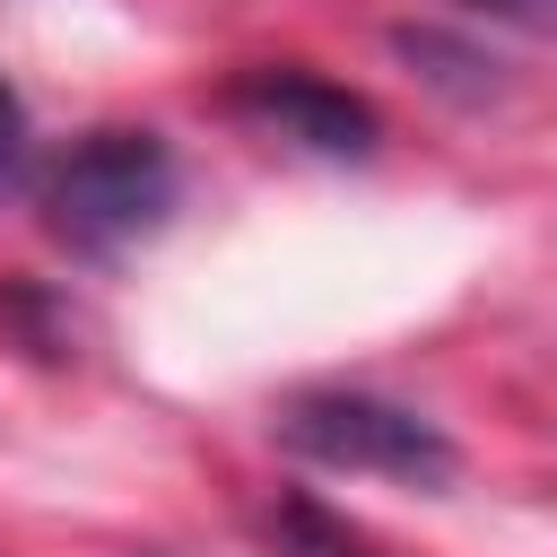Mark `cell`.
I'll use <instances>...</instances> for the list:
<instances>
[{
	"mask_svg": "<svg viewBox=\"0 0 557 557\" xmlns=\"http://www.w3.org/2000/svg\"><path fill=\"white\" fill-rule=\"evenodd\" d=\"M183 200V165L157 131H87L52 174H44V226L78 252V261H122L131 244H148Z\"/></svg>",
	"mask_w": 557,
	"mask_h": 557,
	"instance_id": "cell-1",
	"label": "cell"
},
{
	"mask_svg": "<svg viewBox=\"0 0 557 557\" xmlns=\"http://www.w3.org/2000/svg\"><path fill=\"white\" fill-rule=\"evenodd\" d=\"M270 435L313 461V470H348V479H392V487H453L461 453L453 435L409 409V400H383V392H348V383H313V392H287L270 409Z\"/></svg>",
	"mask_w": 557,
	"mask_h": 557,
	"instance_id": "cell-2",
	"label": "cell"
},
{
	"mask_svg": "<svg viewBox=\"0 0 557 557\" xmlns=\"http://www.w3.org/2000/svg\"><path fill=\"white\" fill-rule=\"evenodd\" d=\"M226 113H244L252 131H278V139H296V148H313V157H374V139H383V122H374L366 96H348V87L296 70V61L244 70V78L226 87Z\"/></svg>",
	"mask_w": 557,
	"mask_h": 557,
	"instance_id": "cell-3",
	"label": "cell"
},
{
	"mask_svg": "<svg viewBox=\"0 0 557 557\" xmlns=\"http://www.w3.org/2000/svg\"><path fill=\"white\" fill-rule=\"evenodd\" d=\"M252 531H261L278 557H374V540H366L357 522H339L331 505H313V496H278V505H261Z\"/></svg>",
	"mask_w": 557,
	"mask_h": 557,
	"instance_id": "cell-4",
	"label": "cell"
},
{
	"mask_svg": "<svg viewBox=\"0 0 557 557\" xmlns=\"http://www.w3.org/2000/svg\"><path fill=\"white\" fill-rule=\"evenodd\" d=\"M461 9L505 17V26H522V35H548V26H557V0H461Z\"/></svg>",
	"mask_w": 557,
	"mask_h": 557,
	"instance_id": "cell-5",
	"label": "cell"
},
{
	"mask_svg": "<svg viewBox=\"0 0 557 557\" xmlns=\"http://www.w3.org/2000/svg\"><path fill=\"white\" fill-rule=\"evenodd\" d=\"M17 157H26V104H17V87L0 78V183L17 174Z\"/></svg>",
	"mask_w": 557,
	"mask_h": 557,
	"instance_id": "cell-6",
	"label": "cell"
}]
</instances>
